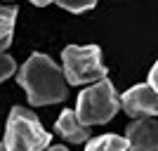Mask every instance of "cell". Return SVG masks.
Listing matches in <instances>:
<instances>
[{
	"label": "cell",
	"mask_w": 158,
	"mask_h": 151,
	"mask_svg": "<svg viewBox=\"0 0 158 151\" xmlns=\"http://www.w3.org/2000/svg\"><path fill=\"white\" fill-rule=\"evenodd\" d=\"M17 80L26 90V97L33 106H47L66 99L64 69H59L47 54L33 52L28 61L19 69Z\"/></svg>",
	"instance_id": "1"
},
{
	"label": "cell",
	"mask_w": 158,
	"mask_h": 151,
	"mask_svg": "<svg viewBox=\"0 0 158 151\" xmlns=\"http://www.w3.org/2000/svg\"><path fill=\"white\" fill-rule=\"evenodd\" d=\"M50 132L40 125L38 116L24 106H14L5 125V151H45Z\"/></svg>",
	"instance_id": "2"
},
{
	"label": "cell",
	"mask_w": 158,
	"mask_h": 151,
	"mask_svg": "<svg viewBox=\"0 0 158 151\" xmlns=\"http://www.w3.org/2000/svg\"><path fill=\"white\" fill-rule=\"evenodd\" d=\"M64 59V78L71 85H87L106 80V66L102 61V50L97 45H66L61 50Z\"/></svg>",
	"instance_id": "3"
},
{
	"label": "cell",
	"mask_w": 158,
	"mask_h": 151,
	"mask_svg": "<svg viewBox=\"0 0 158 151\" xmlns=\"http://www.w3.org/2000/svg\"><path fill=\"white\" fill-rule=\"evenodd\" d=\"M120 109V99L113 90L111 80H99L92 87H87L78 94V106H76V116L80 118L83 125H102L116 116Z\"/></svg>",
	"instance_id": "4"
},
{
	"label": "cell",
	"mask_w": 158,
	"mask_h": 151,
	"mask_svg": "<svg viewBox=\"0 0 158 151\" xmlns=\"http://www.w3.org/2000/svg\"><path fill=\"white\" fill-rule=\"evenodd\" d=\"M120 104L130 116H158V92L151 85H135L123 94Z\"/></svg>",
	"instance_id": "5"
},
{
	"label": "cell",
	"mask_w": 158,
	"mask_h": 151,
	"mask_svg": "<svg viewBox=\"0 0 158 151\" xmlns=\"http://www.w3.org/2000/svg\"><path fill=\"white\" fill-rule=\"evenodd\" d=\"M125 139L130 151H158V120L139 118L127 125Z\"/></svg>",
	"instance_id": "6"
},
{
	"label": "cell",
	"mask_w": 158,
	"mask_h": 151,
	"mask_svg": "<svg viewBox=\"0 0 158 151\" xmlns=\"http://www.w3.org/2000/svg\"><path fill=\"white\" fill-rule=\"evenodd\" d=\"M54 128H57V132H59L66 142H71V144H80V142H85V139L90 137L87 125H83L80 118L76 116V111H69V109L59 113Z\"/></svg>",
	"instance_id": "7"
},
{
	"label": "cell",
	"mask_w": 158,
	"mask_h": 151,
	"mask_svg": "<svg viewBox=\"0 0 158 151\" xmlns=\"http://www.w3.org/2000/svg\"><path fill=\"white\" fill-rule=\"evenodd\" d=\"M17 12H19L17 5H0V52L12 43Z\"/></svg>",
	"instance_id": "8"
},
{
	"label": "cell",
	"mask_w": 158,
	"mask_h": 151,
	"mask_svg": "<svg viewBox=\"0 0 158 151\" xmlns=\"http://www.w3.org/2000/svg\"><path fill=\"white\" fill-rule=\"evenodd\" d=\"M85 151H130L127 139L120 135H102L85 144Z\"/></svg>",
	"instance_id": "9"
},
{
	"label": "cell",
	"mask_w": 158,
	"mask_h": 151,
	"mask_svg": "<svg viewBox=\"0 0 158 151\" xmlns=\"http://www.w3.org/2000/svg\"><path fill=\"white\" fill-rule=\"evenodd\" d=\"M57 5L66 12H73V14H80V12H87L94 7V0H87V2H69V0H57Z\"/></svg>",
	"instance_id": "10"
},
{
	"label": "cell",
	"mask_w": 158,
	"mask_h": 151,
	"mask_svg": "<svg viewBox=\"0 0 158 151\" xmlns=\"http://www.w3.org/2000/svg\"><path fill=\"white\" fill-rule=\"evenodd\" d=\"M14 71H17V64H14V59L10 57V54L0 52V83H2V80H7Z\"/></svg>",
	"instance_id": "11"
},
{
	"label": "cell",
	"mask_w": 158,
	"mask_h": 151,
	"mask_svg": "<svg viewBox=\"0 0 158 151\" xmlns=\"http://www.w3.org/2000/svg\"><path fill=\"white\" fill-rule=\"evenodd\" d=\"M149 85H151L153 90L158 92V61L151 66V73H149Z\"/></svg>",
	"instance_id": "12"
},
{
	"label": "cell",
	"mask_w": 158,
	"mask_h": 151,
	"mask_svg": "<svg viewBox=\"0 0 158 151\" xmlns=\"http://www.w3.org/2000/svg\"><path fill=\"white\" fill-rule=\"evenodd\" d=\"M45 151H66V146H47Z\"/></svg>",
	"instance_id": "13"
},
{
	"label": "cell",
	"mask_w": 158,
	"mask_h": 151,
	"mask_svg": "<svg viewBox=\"0 0 158 151\" xmlns=\"http://www.w3.org/2000/svg\"><path fill=\"white\" fill-rule=\"evenodd\" d=\"M0 151H5V144H2V142H0Z\"/></svg>",
	"instance_id": "14"
}]
</instances>
